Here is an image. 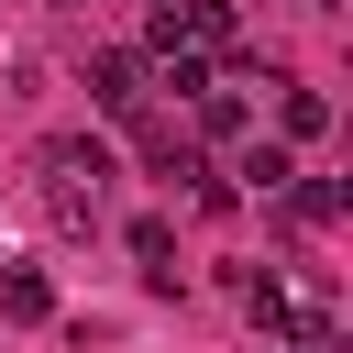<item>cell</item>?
Instances as JSON below:
<instances>
[{
	"label": "cell",
	"instance_id": "1",
	"mask_svg": "<svg viewBox=\"0 0 353 353\" xmlns=\"http://www.w3.org/2000/svg\"><path fill=\"white\" fill-rule=\"evenodd\" d=\"M33 176H44V199H55L66 232H99V176H110V143L99 132H44L33 143Z\"/></svg>",
	"mask_w": 353,
	"mask_h": 353
},
{
	"label": "cell",
	"instance_id": "2",
	"mask_svg": "<svg viewBox=\"0 0 353 353\" xmlns=\"http://www.w3.org/2000/svg\"><path fill=\"white\" fill-rule=\"evenodd\" d=\"M88 99H99L110 121H143V99H154V66H143L132 44H99V55H88Z\"/></svg>",
	"mask_w": 353,
	"mask_h": 353
},
{
	"label": "cell",
	"instance_id": "3",
	"mask_svg": "<svg viewBox=\"0 0 353 353\" xmlns=\"http://www.w3.org/2000/svg\"><path fill=\"white\" fill-rule=\"evenodd\" d=\"M132 143H143V165H154L165 188H199V176H210V154H199L176 121H132Z\"/></svg>",
	"mask_w": 353,
	"mask_h": 353
},
{
	"label": "cell",
	"instance_id": "4",
	"mask_svg": "<svg viewBox=\"0 0 353 353\" xmlns=\"http://www.w3.org/2000/svg\"><path fill=\"white\" fill-rule=\"evenodd\" d=\"M276 199H287V221H298V232H331V221H342V188H331V176H287Z\"/></svg>",
	"mask_w": 353,
	"mask_h": 353
},
{
	"label": "cell",
	"instance_id": "5",
	"mask_svg": "<svg viewBox=\"0 0 353 353\" xmlns=\"http://www.w3.org/2000/svg\"><path fill=\"white\" fill-rule=\"evenodd\" d=\"M0 309H11V320H55V276H44V265H11V276H0Z\"/></svg>",
	"mask_w": 353,
	"mask_h": 353
},
{
	"label": "cell",
	"instance_id": "6",
	"mask_svg": "<svg viewBox=\"0 0 353 353\" xmlns=\"http://www.w3.org/2000/svg\"><path fill=\"white\" fill-rule=\"evenodd\" d=\"M132 254H143V276H154V287H176V221H154V210H143V221H132Z\"/></svg>",
	"mask_w": 353,
	"mask_h": 353
},
{
	"label": "cell",
	"instance_id": "7",
	"mask_svg": "<svg viewBox=\"0 0 353 353\" xmlns=\"http://www.w3.org/2000/svg\"><path fill=\"white\" fill-rule=\"evenodd\" d=\"M276 121H287V143H320V132H331V99H320V88H287Z\"/></svg>",
	"mask_w": 353,
	"mask_h": 353
},
{
	"label": "cell",
	"instance_id": "8",
	"mask_svg": "<svg viewBox=\"0 0 353 353\" xmlns=\"http://www.w3.org/2000/svg\"><path fill=\"white\" fill-rule=\"evenodd\" d=\"M243 121H254V110H243V88H199V132H210V143H232Z\"/></svg>",
	"mask_w": 353,
	"mask_h": 353
},
{
	"label": "cell",
	"instance_id": "9",
	"mask_svg": "<svg viewBox=\"0 0 353 353\" xmlns=\"http://www.w3.org/2000/svg\"><path fill=\"white\" fill-rule=\"evenodd\" d=\"M243 176H254V188H265V199H276V188H287V176H298V165H287V143H254V154H243Z\"/></svg>",
	"mask_w": 353,
	"mask_h": 353
},
{
	"label": "cell",
	"instance_id": "10",
	"mask_svg": "<svg viewBox=\"0 0 353 353\" xmlns=\"http://www.w3.org/2000/svg\"><path fill=\"white\" fill-rule=\"evenodd\" d=\"M309 11H342V0H309Z\"/></svg>",
	"mask_w": 353,
	"mask_h": 353
},
{
	"label": "cell",
	"instance_id": "11",
	"mask_svg": "<svg viewBox=\"0 0 353 353\" xmlns=\"http://www.w3.org/2000/svg\"><path fill=\"white\" fill-rule=\"evenodd\" d=\"M265 353H287V342H265Z\"/></svg>",
	"mask_w": 353,
	"mask_h": 353
}]
</instances>
